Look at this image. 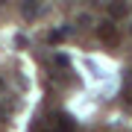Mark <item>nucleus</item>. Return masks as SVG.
Returning a JSON list of instances; mask_svg holds the SVG:
<instances>
[{"label": "nucleus", "mask_w": 132, "mask_h": 132, "mask_svg": "<svg viewBox=\"0 0 132 132\" xmlns=\"http://www.w3.org/2000/svg\"><path fill=\"white\" fill-rule=\"evenodd\" d=\"M97 35L103 38L106 44H114V41H118V27H114L112 21H100V24H97Z\"/></svg>", "instance_id": "1"}, {"label": "nucleus", "mask_w": 132, "mask_h": 132, "mask_svg": "<svg viewBox=\"0 0 132 132\" xmlns=\"http://www.w3.org/2000/svg\"><path fill=\"white\" fill-rule=\"evenodd\" d=\"M53 132H73V118L65 112L56 114V120H53Z\"/></svg>", "instance_id": "2"}, {"label": "nucleus", "mask_w": 132, "mask_h": 132, "mask_svg": "<svg viewBox=\"0 0 132 132\" xmlns=\"http://www.w3.org/2000/svg\"><path fill=\"white\" fill-rule=\"evenodd\" d=\"M123 97H126V103L132 106V71L123 73Z\"/></svg>", "instance_id": "3"}, {"label": "nucleus", "mask_w": 132, "mask_h": 132, "mask_svg": "<svg viewBox=\"0 0 132 132\" xmlns=\"http://www.w3.org/2000/svg\"><path fill=\"white\" fill-rule=\"evenodd\" d=\"M109 12H112V18H123L129 9H126V6H120V3H112V6H109Z\"/></svg>", "instance_id": "4"}, {"label": "nucleus", "mask_w": 132, "mask_h": 132, "mask_svg": "<svg viewBox=\"0 0 132 132\" xmlns=\"http://www.w3.org/2000/svg\"><path fill=\"white\" fill-rule=\"evenodd\" d=\"M65 35H68V29H56V32H50V35H47V41H50V44H56V41H62Z\"/></svg>", "instance_id": "5"}, {"label": "nucleus", "mask_w": 132, "mask_h": 132, "mask_svg": "<svg viewBox=\"0 0 132 132\" xmlns=\"http://www.w3.org/2000/svg\"><path fill=\"white\" fill-rule=\"evenodd\" d=\"M24 15H27V18H35V15H38V6H24Z\"/></svg>", "instance_id": "6"}, {"label": "nucleus", "mask_w": 132, "mask_h": 132, "mask_svg": "<svg viewBox=\"0 0 132 132\" xmlns=\"http://www.w3.org/2000/svg\"><path fill=\"white\" fill-rule=\"evenodd\" d=\"M56 65H62V68H68V56H62V53H59V56H56Z\"/></svg>", "instance_id": "7"}, {"label": "nucleus", "mask_w": 132, "mask_h": 132, "mask_svg": "<svg viewBox=\"0 0 132 132\" xmlns=\"http://www.w3.org/2000/svg\"><path fill=\"white\" fill-rule=\"evenodd\" d=\"M0 88H3V79H0Z\"/></svg>", "instance_id": "8"}]
</instances>
